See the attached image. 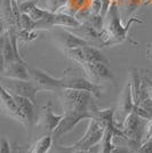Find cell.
<instances>
[{
	"label": "cell",
	"instance_id": "7402d4cb",
	"mask_svg": "<svg viewBox=\"0 0 152 153\" xmlns=\"http://www.w3.org/2000/svg\"><path fill=\"white\" fill-rule=\"evenodd\" d=\"M19 25H21V29L33 30V27H34V21H33L28 14H21ZM33 31H34V30H33Z\"/></svg>",
	"mask_w": 152,
	"mask_h": 153
},
{
	"label": "cell",
	"instance_id": "d6a6232c",
	"mask_svg": "<svg viewBox=\"0 0 152 153\" xmlns=\"http://www.w3.org/2000/svg\"><path fill=\"white\" fill-rule=\"evenodd\" d=\"M17 2H21V1H25V0H16Z\"/></svg>",
	"mask_w": 152,
	"mask_h": 153
},
{
	"label": "cell",
	"instance_id": "ac0fdd59",
	"mask_svg": "<svg viewBox=\"0 0 152 153\" xmlns=\"http://www.w3.org/2000/svg\"><path fill=\"white\" fill-rule=\"evenodd\" d=\"M86 22L89 23L98 33H101L104 30V17L102 16L101 14L90 13Z\"/></svg>",
	"mask_w": 152,
	"mask_h": 153
},
{
	"label": "cell",
	"instance_id": "f1b7e54d",
	"mask_svg": "<svg viewBox=\"0 0 152 153\" xmlns=\"http://www.w3.org/2000/svg\"><path fill=\"white\" fill-rule=\"evenodd\" d=\"M15 153H25V151L22 149V147H16V151Z\"/></svg>",
	"mask_w": 152,
	"mask_h": 153
},
{
	"label": "cell",
	"instance_id": "8992f818",
	"mask_svg": "<svg viewBox=\"0 0 152 153\" xmlns=\"http://www.w3.org/2000/svg\"><path fill=\"white\" fill-rule=\"evenodd\" d=\"M135 104L133 102V97H132V89H130V82L129 80L124 87L122 94L118 103V106L113 111V123L115 127L120 128L122 122L125 121L127 115L130 112L134 111Z\"/></svg>",
	"mask_w": 152,
	"mask_h": 153
},
{
	"label": "cell",
	"instance_id": "9c48e42d",
	"mask_svg": "<svg viewBox=\"0 0 152 153\" xmlns=\"http://www.w3.org/2000/svg\"><path fill=\"white\" fill-rule=\"evenodd\" d=\"M0 105L5 110L7 114L13 117L14 119H16L17 121L22 122L24 125L23 117L19 113V110L17 108L16 102H15L13 94H10L1 83H0Z\"/></svg>",
	"mask_w": 152,
	"mask_h": 153
},
{
	"label": "cell",
	"instance_id": "ba28073f",
	"mask_svg": "<svg viewBox=\"0 0 152 153\" xmlns=\"http://www.w3.org/2000/svg\"><path fill=\"white\" fill-rule=\"evenodd\" d=\"M29 72L31 76V80L38 87L39 90L55 91L57 89H63L62 78H54L40 69H29Z\"/></svg>",
	"mask_w": 152,
	"mask_h": 153
},
{
	"label": "cell",
	"instance_id": "603a6c76",
	"mask_svg": "<svg viewBox=\"0 0 152 153\" xmlns=\"http://www.w3.org/2000/svg\"><path fill=\"white\" fill-rule=\"evenodd\" d=\"M152 138V118L146 120V123L144 126V131H143V137H142V143Z\"/></svg>",
	"mask_w": 152,
	"mask_h": 153
},
{
	"label": "cell",
	"instance_id": "6da1fadb",
	"mask_svg": "<svg viewBox=\"0 0 152 153\" xmlns=\"http://www.w3.org/2000/svg\"><path fill=\"white\" fill-rule=\"evenodd\" d=\"M133 21L142 23V21L137 19L136 17H132L128 21L127 26L122 25L117 1H112L110 7H109L108 13L104 16V30L100 33L101 44L108 46L112 45V44H119L121 41H124L127 37L128 27Z\"/></svg>",
	"mask_w": 152,
	"mask_h": 153
},
{
	"label": "cell",
	"instance_id": "5b68a950",
	"mask_svg": "<svg viewBox=\"0 0 152 153\" xmlns=\"http://www.w3.org/2000/svg\"><path fill=\"white\" fill-rule=\"evenodd\" d=\"M0 83L10 94L28 97L32 102L36 101V97L39 91L38 87L32 80H19V79H12L4 76L2 79H0Z\"/></svg>",
	"mask_w": 152,
	"mask_h": 153
},
{
	"label": "cell",
	"instance_id": "484cf974",
	"mask_svg": "<svg viewBox=\"0 0 152 153\" xmlns=\"http://www.w3.org/2000/svg\"><path fill=\"white\" fill-rule=\"evenodd\" d=\"M89 9H90L92 13L100 14L102 10V0H92Z\"/></svg>",
	"mask_w": 152,
	"mask_h": 153
},
{
	"label": "cell",
	"instance_id": "277c9868",
	"mask_svg": "<svg viewBox=\"0 0 152 153\" xmlns=\"http://www.w3.org/2000/svg\"><path fill=\"white\" fill-rule=\"evenodd\" d=\"M63 89H76L88 91L92 95L100 98L101 97V87L100 85L93 82L86 76H78L76 73H66L62 78Z\"/></svg>",
	"mask_w": 152,
	"mask_h": 153
},
{
	"label": "cell",
	"instance_id": "8fae6325",
	"mask_svg": "<svg viewBox=\"0 0 152 153\" xmlns=\"http://www.w3.org/2000/svg\"><path fill=\"white\" fill-rule=\"evenodd\" d=\"M2 74L6 78H12V79L31 80L29 68L26 66V63L24 61H13L12 63L5 65Z\"/></svg>",
	"mask_w": 152,
	"mask_h": 153
},
{
	"label": "cell",
	"instance_id": "5bb4252c",
	"mask_svg": "<svg viewBox=\"0 0 152 153\" xmlns=\"http://www.w3.org/2000/svg\"><path fill=\"white\" fill-rule=\"evenodd\" d=\"M73 33H76L77 36H79L80 38L85 39L86 41H96L100 40V33L96 31L93 26L87 22L81 23L78 27L73 29ZM101 41V40H100Z\"/></svg>",
	"mask_w": 152,
	"mask_h": 153
},
{
	"label": "cell",
	"instance_id": "3957f363",
	"mask_svg": "<svg viewBox=\"0 0 152 153\" xmlns=\"http://www.w3.org/2000/svg\"><path fill=\"white\" fill-rule=\"evenodd\" d=\"M105 131V127L100 121L95 119H89V123L87 130L80 140L72 145V150H83V151H90L94 146L101 143L103 135Z\"/></svg>",
	"mask_w": 152,
	"mask_h": 153
},
{
	"label": "cell",
	"instance_id": "83f0119b",
	"mask_svg": "<svg viewBox=\"0 0 152 153\" xmlns=\"http://www.w3.org/2000/svg\"><path fill=\"white\" fill-rule=\"evenodd\" d=\"M37 1H38L39 7H41V8L46 9V1H47V0H37Z\"/></svg>",
	"mask_w": 152,
	"mask_h": 153
},
{
	"label": "cell",
	"instance_id": "7c38bea8",
	"mask_svg": "<svg viewBox=\"0 0 152 153\" xmlns=\"http://www.w3.org/2000/svg\"><path fill=\"white\" fill-rule=\"evenodd\" d=\"M15 98V102L17 104V108L19 110V113L23 117L24 125L30 126L33 120V112H34V102H32L30 98L23 97V96L13 95Z\"/></svg>",
	"mask_w": 152,
	"mask_h": 153
},
{
	"label": "cell",
	"instance_id": "cb8c5ba5",
	"mask_svg": "<svg viewBox=\"0 0 152 153\" xmlns=\"http://www.w3.org/2000/svg\"><path fill=\"white\" fill-rule=\"evenodd\" d=\"M0 153H12L10 144L6 137H0Z\"/></svg>",
	"mask_w": 152,
	"mask_h": 153
},
{
	"label": "cell",
	"instance_id": "1f68e13d",
	"mask_svg": "<svg viewBox=\"0 0 152 153\" xmlns=\"http://www.w3.org/2000/svg\"><path fill=\"white\" fill-rule=\"evenodd\" d=\"M149 58H150V59H152V54H149Z\"/></svg>",
	"mask_w": 152,
	"mask_h": 153
},
{
	"label": "cell",
	"instance_id": "e0dca14e",
	"mask_svg": "<svg viewBox=\"0 0 152 153\" xmlns=\"http://www.w3.org/2000/svg\"><path fill=\"white\" fill-rule=\"evenodd\" d=\"M130 89H132V97H133L134 104H136L137 100H139V88H141V82H142V78L139 76V72L136 69L130 70Z\"/></svg>",
	"mask_w": 152,
	"mask_h": 153
},
{
	"label": "cell",
	"instance_id": "2e32d148",
	"mask_svg": "<svg viewBox=\"0 0 152 153\" xmlns=\"http://www.w3.org/2000/svg\"><path fill=\"white\" fill-rule=\"evenodd\" d=\"M53 146V137L51 135H47L39 138L33 145L29 153H48Z\"/></svg>",
	"mask_w": 152,
	"mask_h": 153
},
{
	"label": "cell",
	"instance_id": "44dd1931",
	"mask_svg": "<svg viewBox=\"0 0 152 153\" xmlns=\"http://www.w3.org/2000/svg\"><path fill=\"white\" fill-rule=\"evenodd\" d=\"M19 4V9L21 14H29L31 12V9L36 5H38L37 0H25V1H21Z\"/></svg>",
	"mask_w": 152,
	"mask_h": 153
},
{
	"label": "cell",
	"instance_id": "d4e9b609",
	"mask_svg": "<svg viewBox=\"0 0 152 153\" xmlns=\"http://www.w3.org/2000/svg\"><path fill=\"white\" fill-rule=\"evenodd\" d=\"M142 80H143L144 87H145L146 94L149 96V98L152 101V79L151 78H148V76H143Z\"/></svg>",
	"mask_w": 152,
	"mask_h": 153
},
{
	"label": "cell",
	"instance_id": "4316f807",
	"mask_svg": "<svg viewBox=\"0 0 152 153\" xmlns=\"http://www.w3.org/2000/svg\"><path fill=\"white\" fill-rule=\"evenodd\" d=\"M111 153H134V151L128 145H126V146L114 145L113 149L111 150Z\"/></svg>",
	"mask_w": 152,
	"mask_h": 153
},
{
	"label": "cell",
	"instance_id": "30bf717a",
	"mask_svg": "<svg viewBox=\"0 0 152 153\" xmlns=\"http://www.w3.org/2000/svg\"><path fill=\"white\" fill-rule=\"evenodd\" d=\"M55 27H57L56 36L58 37V40L63 45V47H65L66 51L89 44L88 41L80 38L79 36H77L76 33H73L72 31H70L65 27H61V26H55Z\"/></svg>",
	"mask_w": 152,
	"mask_h": 153
},
{
	"label": "cell",
	"instance_id": "7a4b0ae2",
	"mask_svg": "<svg viewBox=\"0 0 152 153\" xmlns=\"http://www.w3.org/2000/svg\"><path fill=\"white\" fill-rule=\"evenodd\" d=\"M62 105L64 112L66 111H80L87 112L93 117V112L96 106L94 102V96L88 91L76 89H62Z\"/></svg>",
	"mask_w": 152,
	"mask_h": 153
},
{
	"label": "cell",
	"instance_id": "4dcf8cb0",
	"mask_svg": "<svg viewBox=\"0 0 152 153\" xmlns=\"http://www.w3.org/2000/svg\"><path fill=\"white\" fill-rule=\"evenodd\" d=\"M143 2L145 5H150V4H152V0H143Z\"/></svg>",
	"mask_w": 152,
	"mask_h": 153
},
{
	"label": "cell",
	"instance_id": "52a82bcc",
	"mask_svg": "<svg viewBox=\"0 0 152 153\" xmlns=\"http://www.w3.org/2000/svg\"><path fill=\"white\" fill-rule=\"evenodd\" d=\"M83 119H92V114L80 111H66L63 113V118L57 128L51 133L53 137H61L64 134L71 131L79 122Z\"/></svg>",
	"mask_w": 152,
	"mask_h": 153
},
{
	"label": "cell",
	"instance_id": "4fadbf2b",
	"mask_svg": "<svg viewBox=\"0 0 152 153\" xmlns=\"http://www.w3.org/2000/svg\"><path fill=\"white\" fill-rule=\"evenodd\" d=\"M42 110H44L42 111V120H41L42 126L45 127V129L53 133L60 125V122L63 118V114H55L51 110V104H47L46 106H44Z\"/></svg>",
	"mask_w": 152,
	"mask_h": 153
},
{
	"label": "cell",
	"instance_id": "9a60e30c",
	"mask_svg": "<svg viewBox=\"0 0 152 153\" xmlns=\"http://www.w3.org/2000/svg\"><path fill=\"white\" fill-rule=\"evenodd\" d=\"M81 48H83L86 61H88V62H101V63L104 64H109V59L96 47H93L90 44H88V45L81 46Z\"/></svg>",
	"mask_w": 152,
	"mask_h": 153
},
{
	"label": "cell",
	"instance_id": "f546056e",
	"mask_svg": "<svg viewBox=\"0 0 152 153\" xmlns=\"http://www.w3.org/2000/svg\"><path fill=\"white\" fill-rule=\"evenodd\" d=\"M148 54H152V44L148 45Z\"/></svg>",
	"mask_w": 152,
	"mask_h": 153
},
{
	"label": "cell",
	"instance_id": "d6986e66",
	"mask_svg": "<svg viewBox=\"0 0 152 153\" xmlns=\"http://www.w3.org/2000/svg\"><path fill=\"white\" fill-rule=\"evenodd\" d=\"M70 0H47L46 1V9L51 13H57L69 4Z\"/></svg>",
	"mask_w": 152,
	"mask_h": 153
},
{
	"label": "cell",
	"instance_id": "ffe728a7",
	"mask_svg": "<svg viewBox=\"0 0 152 153\" xmlns=\"http://www.w3.org/2000/svg\"><path fill=\"white\" fill-rule=\"evenodd\" d=\"M17 39L24 40V41H31L37 38V32L33 30H25V29H19L16 30Z\"/></svg>",
	"mask_w": 152,
	"mask_h": 153
}]
</instances>
